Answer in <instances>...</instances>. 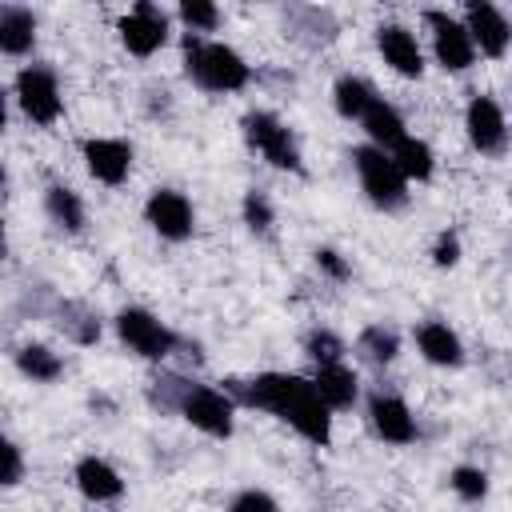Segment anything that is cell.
Here are the masks:
<instances>
[{"mask_svg":"<svg viewBox=\"0 0 512 512\" xmlns=\"http://www.w3.org/2000/svg\"><path fill=\"white\" fill-rule=\"evenodd\" d=\"M388 160L396 164V172H400L404 180H428V176H432V148H428L424 140H416V136L396 140Z\"/></svg>","mask_w":512,"mask_h":512,"instance_id":"cell-20","label":"cell"},{"mask_svg":"<svg viewBox=\"0 0 512 512\" xmlns=\"http://www.w3.org/2000/svg\"><path fill=\"white\" fill-rule=\"evenodd\" d=\"M84 160H88V172L100 180V184H120L132 168V148L124 140H112V136H96L84 144Z\"/></svg>","mask_w":512,"mask_h":512,"instance_id":"cell-13","label":"cell"},{"mask_svg":"<svg viewBox=\"0 0 512 512\" xmlns=\"http://www.w3.org/2000/svg\"><path fill=\"white\" fill-rule=\"evenodd\" d=\"M376 48H380L384 64H392L400 76H420V72H424L420 44H416V36H412L408 28H400V24H384V28L376 32Z\"/></svg>","mask_w":512,"mask_h":512,"instance_id":"cell-14","label":"cell"},{"mask_svg":"<svg viewBox=\"0 0 512 512\" xmlns=\"http://www.w3.org/2000/svg\"><path fill=\"white\" fill-rule=\"evenodd\" d=\"M4 184H8V176H4V168H0V192H4Z\"/></svg>","mask_w":512,"mask_h":512,"instance_id":"cell-36","label":"cell"},{"mask_svg":"<svg viewBox=\"0 0 512 512\" xmlns=\"http://www.w3.org/2000/svg\"><path fill=\"white\" fill-rule=\"evenodd\" d=\"M316 264H320L328 276H336V280H344V276H348V264H344V260H340V252H332V248H320V252H316Z\"/></svg>","mask_w":512,"mask_h":512,"instance_id":"cell-33","label":"cell"},{"mask_svg":"<svg viewBox=\"0 0 512 512\" xmlns=\"http://www.w3.org/2000/svg\"><path fill=\"white\" fill-rule=\"evenodd\" d=\"M32 40H36V16L28 8H16V4L0 8V52L24 56L32 48Z\"/></svg>","mask_w":512,"mask_h":512,"instance_id":"cell-18","label":"cell"},{"mask_svg":"<svg viewBox=\"0 0 512 512\" xmlns=\"http://www.w3.org/2000/svg\"><path fill=\"white\" fill-rule=\"evenodd\" d=\"M16 100H20L24 116L36 120V124H52L60 116V88H56V76L44 64L20 68V76H16Z\"/></svg>","mask_w":512,"mask_h":512,"instance_id":"cell-6","label":"cell"},{"mask_svg":"<svg viewBox=\"0 0 512 512\" xmlns=\"http://www.w3.org/2000/svg\"><path fill=\"white\" fill-rule=\"evenodd\" d=\"M452 488H456V496H464V500H484L488 496V476L480 472V468H456L452 472Z\"/></svg>","mask_w":512,"mask_h":512,"instance_id":"cell-26","label":"cell"},{"mask_svg":"<svg viewBox=\"0 0 512 512\" xmlns=\"http://www.w3.org/2000/svg\"><path fill=\"white\" fill-rule=\"evenodd\" d=\"M44 204H48V216H52L60 228H68V232H80V228H84V204H80V196H76L72 188L52 184L48 196H44Z\"/></svg>","mask_w":512,"mask_h":512,"instance_id":"cell-22","label":"cell"},{"mask_svg":"<svg viewBox=\"0 0 512 512\" xmlns=\"http://www.w3.org/2000/svg\"><path fill=\"white\" fill-rule=\"evenodd\" d=\"M8 252V240H4V224H0V256Z\"/></svg>","mask_w":512,"mask_h":512,"instance_id":"cell-35","label":"cell"},{"mask_svg":"<svg viewBox=\"0 0 512 512\" xmlns=\"http://www.w3.org/2000/svg\"><path fill=\"white\" fill-rule=\"evenodd\" d=\"M184 64L188 76L208 92H236L248 84V64L240 60V52L216 40H200L192 32L184 36Z\"/></svg>","mask_w":512,"mask_h":512,"instance_id":"cell-2","label":"cell"},{"mask_svg":"<svg viewBox=\"0 0 512 512\" xmlns=\"http://www.w3.org/2000/svg\"><path fill=\"white\" fill-rule=\"evenodd\" d=\"M180 16H184V24H188L192 32H212L216 20H220V12H216L212 4H204V0H188V4H180Z\"/></svg>","mask_w":512,"mask_h":512,"instance_id":"cell-27","label":"cell"},{"mask_svg":"<svg viewBox=\"0 0 512 512\" xmlns=\"http://www.w3.org/2000/svg\"><path fill=\"white\" fill-rule=\"evenodd\" d=\"M428 28H432V48H436V60L448 68V72H464L472 60H476V48L464 32L460 20H452L448 12H428Z\"/></svg>","mask_w":512,"mask_h":512,"instance_id":"cell-9","label":"cell"},{"mask_svg":"<svg viewBox=\"0 0 512 512\" xmlns=\"http://www.w3.org/2000/svg\"><path fill=\"white\" fill-rule=\"evenodd\" d=\"M24 472V460H20V448L12 440L0 436V484H16Z\"/></svg>","mask_w":512,"mask_h":512,"instance_id":"cell-30","label":"cell"},{"mask_svg":"<svg viewBox=\"0 0 512 512\" xmlns=\"http://www.w3.org/2000/svg\"><path fill=\"white\" fill-rule=\"evenodd\" d=\"M464 128H468V140H472V144H476L484 156L504 152L508 124H504V108H500L492 96H472L468 116H464Z\"/></svg>","mask_w":512,"mask_h":512,"instance_id":"cell-10","label":"cell"},{"mask_svg":"<svg viewBox=\"0 0 512 512\" xmlns=\"http://www.w3.org/2000/svg\"><path fill=\"white\" fill-rule=\"evenodd\" d=\"M120 40H124V48L128 52H136V56H152L164 40H168V16L156 8V4H136L124 20H120Z\"/></svg>","mask_w":512,"mask_h":512,"instance_id":"cell-8","label":"cell"},{"mask_svg":"<svg viewBox=\"0 0 512 512\" xmlns=\"http://www.w3.org/2000/svg\"><path fill=\"white\" fill-rule=\"evenodd\" d=\"M360 348H364L376 364H384V360H392V356H396V348H400V344H396V332H388V328H380V324H376V328H364Z\"/></svg>","mask_w":512,"mask_h":512,"instance_id":"cell-25","label":"cell"},{"mask_svg":"<svg viewBox=\"0 0 512 512\" xmlns=\"http://www.w3.org/2000/svg\"><path fill=\"white\" fill-rule=\"evenodd\" d=\"M360 120H364L368 136L380 144V152H384V148H392L396 140H404V120H400V112H396L392 104H384V100H372V104H368V112H364Z\"/></svg>","mask_w":512,"mask_h":512,"instance_id":"cell-21","label":"cell"},{"mask_svg":"<svg viewBox=\"0 0 512 512\" xmlns=\"http://www.w3.org/2000/svg\"><path fill=\"white\" fill-rule=\"evenodd\" d=\"M352 160H356L360 184H364V192H368L372 204L400 208L408 200V180L396 172V164L388 160V152H380V148H356Z\"/></svg>","mask_w":512,"mask_h":512,"instance_id":"cell-3","label":"cell"},{"mask_svg":"<svg viewBox=\"0 0 512 512\" xmlns=\"http://www.w3.org/2000/svg\"><path fill=\"white\" fill-rule=\"evenodd\" d=\"M232 512H280V508H276V500H272L268 492L248 488V492H240V496L232 500Z\"/></svg>","mask_w":512,"mask_h":512,"instance_id":"cell-31","label":"cell"},{"mask_svg":"<svg viewBox=\"0 0 512 512\" xmlns=\"http://www.w3.org/2000/svg\"><path fill=\"white\" fill-rule=\"evenodd\" d=\"M416 344H420V352H424V360H432V364H460L464 360V348H460V336L448 328V324H424L420 332H416Z\"/></svg>","mask_w":512,"mask_h":512,"instance_id":"cell-19","label":"cell"},{"mask_svg":"<svg viewBox=\"0 0 512 512\" xmlns=\"http://www.w3.org/2000/svg\"><path fill=\"white\" fill-rule=\"evenodd\" d=\"M332 96H336V112L348 116V120H360L368 112V104L376 100L372 88H368V80H360V76H340Z\"/></svg>","mask_w":512,"mask_h":512,"instance_id":"cell-23","label":"cell"},{"mask_svg":"<svg viewBox=\"0 0 512 512\" xmlns=\"http://www.w3.org/2000/svg\"><path fill=\"white\" fill-rule=\"evenodd\" d=\"M16 364H20V372L24 376H32V380H56L60 376V356L56 352H48L44 344H28V348H20V356H16Z\"/></svg>","mask_w":512,"mask_h":512,"instance_id":"cell-24","label":"cell"},{"mask_svg":"<svg viewBox=\"0 0 512 512\" xmlns=\"http://www.w3.org/2000/svg\"><path fill=\"white\" fill-rule=\"evenodd\" d=\"M116 332H120V340L136 352V356H144V360H164L172 348H176V336H172V328H164L152 312H144V308H124L120 316H116Z\"/></svg>","mask_w":512,"mask_h":512,"instance_id":"cell-5","label":"cell"},{"mask_svg":"<svg viewBox=\"0 0 512 512\" xmlns=\"http://www.w3.org/2000/svg\"><path fill=\"white\" fill-rule=\"evenodd\" d=\"M76 484H80V492H84L88 500H116V496L124 492L120 472H116L108 460H100V456H84V460L76 464Z\"/></svg>","mask_w":512,"mask_h":512,"instance_id":"cell-16","label":"cell"},{"mask_svg":"<svg viewBox=\"0 0 512 512\" xmlns=\"http://www.w3.org/2000/svg\"><path fill=\"white\" fill-rule=\"evenodd\" d=\"M464 32H468L472 48L480 44L484 56H504V52H508V40H512L504 12L492 8V4H484V0H480V4H468V24H464Z\"/></svg>","mask_w":512,"mask_h":512,"instance_id":"cell-12","label":"cell"},{"mask_svg":"<svg viewBox=\"0 0 512 512\" xmlns=\"http://www.w3.org/2000/svg\"><path fill=\"white\" fill-rule=\"evenodd\" d=\"M4 124H8V104H4V92H0V132H4Z\"/></svg>","mask_w":512,"mask_h":512,"instance_id":"cell-34","label":"cell"},{"mask_svg":"<svg viewBox=\"0 0 512 512\" xmlns=\"http://www.w3.org/2000/svg\"><path fill=\"white\" fill-rule=\"evenodd\" d=\"M244 220H248L252 232H268V224H272V204H268L264 192H248V196H244Z\"/></svg>","mask_w":512,"mask_h":512,"instance_id":"cell-29","label":"cell"},{"mask_svg":"<svg viewBox=\"0 0 512 512\" xmlns=\"http://www.w3.org/2000/svg\"><path fill=\"white\" fill-rule=\"evenodd\" d=\"M180 412L192 428L208 436H232V400L216 388H184Z\"/></svg>","mask_w":512,"mask_h":512,"instance_id":"cell-7","label":"cell"},{"mask_svg":"<svg viewBox=\"0 0 512 512\" xmlns=\"http://www.w3.org/2000/svg\"><path fill=\"white\" fill-rule=\"evenodd\" d=\"M144 216H148V224H152L164 240H184V236H192V204H188L180 192H172V188L152 192Z\"/></svg>","mask_w":512,"mask_h":512,"instance_id":"cell-11","label":"cell"},{"mask_svg":"<svg viewBox=\"0 0 512 512\" xmlns=\"http://www.w3.org/2000/svg\"><path fill=\"white\" fill-rule=\"evenodd\" d=\"M432 260H436L440 268H448V264L460 260V240H456V232H440V240H436V248H432Z\"/></svg>","mask_w":512,"mask_h":512,"instance_id":"cell-32","label":"cell"},{"mask_svg":"<svg viewBox=\"0 0 512 512\" xmlns=\"http://www.w3.org/2000/svg\"><path fill=\"white\" fill-rule=\"evenodd\" d=\"M244 136H248V144H252L268 164L288 168V172L300 168L296 140H292V132H288L272 112H248V116H244Z\"/></svg>","mask_w":512,"mask_h":512,"instance_id":"cell-4","label":"cell"},{"mask_svg":"<svg viewBox=\"0 0 512 512\" xmlns=\"http://www.w3.org/2000/svg\"><path fill=\"white\" fill-rule=\"evenodd\" d=\"M244 404L268 408L272 416L288 420L312 444H328V436H332V416H328L324 400L316 396L312 380H300L288 372H264L244 388Z\"/></svg>","mask_w":512,"mask_h":512,"instance_id":"cell-1","label":"cell"},{"mask_svg":"<svg viewBox=\"0 0 512 512\" xmlns=\"http://www.w3.org/2000/svg\"><path fill=\"white\" fill-rule=\"evenodd\" d=\"M316 396L324 400V408H348L356 400V376L344 368V364H320L316 368V380H312Z\"/></svg>","mask_w":512,"mask_h":512,"instance_id":"cell-17","label":"cell"},{"mask_svg":"<svg viewBox=\"0 0 512 512\" xmlns=\"http://www.w3.org/2000/svg\"><path fill=\"white\" fill-rule=\"evenodd\" d=\"M340 352H344L340 336H332V332H312L308 336V356L316 364H340Z\"/></svg>","mask_w":512,"mask_h":512,"instance_id":"cell-28","label":"cell"},{"mask_svg":"<svg viewBox=\"0 0 512 512\" xmlns=\"http://www.w3.org/2000/svg\"><path fill=\"white\" fill-rule=\"evenodd\" d=\"M368 416H372V428L388 440V444H408L416 436V420L408 412V404L400 396H384L376 392L372 404H368Z\"/></svg>","mask_w":512,"mask_h":512,"instance_id":"cell-15","label":"cell"}]
</instances>
